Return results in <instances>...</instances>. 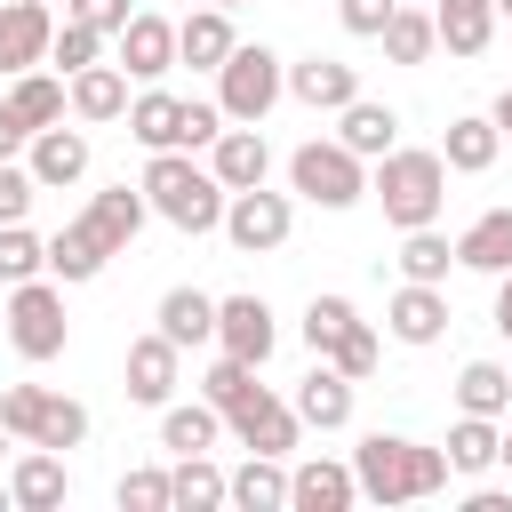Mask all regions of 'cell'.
<instances>
[{"label": "cell", "instance_id": "ffe728a7", "mask_svg": "<svg viewBox=\"0 0 512 512\" xmlns=\"http://www.w3.org/2000/svg\"><path fill=\"white\" fill-rule=\"evenodd\" d=\"M224 440V408L216 400H168L160 408V448L168 456H208Z\"/></svg>", "mask_w": 512, "mask_h": 512}, {"label": "cell", "instance_id": "484cf974", "mask_svg": "<svg viewBox=\"0 0 512 512\" xmlns=\"http://www.w3.org/2000/svg\"><path fill=\"white\" fill-rule=\"evenodd\" d=\"M456 264L464 272H512V208H488L456 232Z\"/></svg>", "mask_w": 512, "mask_h": 512}, {"label": "cell", "instance_id": "8992f818", "mask_svg": "<svg viewBox=\"0 0 512 512\" xmlns=\"http://www.w3.org/2000/svg\"><path fill=\"white\" fill-rule=\"evenodd\" d=\"M64 336H72V320H64V280H56V272H48V280H16V288H8V344H16L24 360H56Z\"/></svg>", "mask_w": 512, "mask_h": 512}, {"label": "cell", "instance_id": "7a4b0ae2", "mask_svg": "<svg viewBox=\"0 0 512 512\" xmlns=\"http://www.w3.org/2000/svg\"><path fill=\"white\" fill-rule=\"evenodd\" d=\"M144 200H152V216H168L176 232H216L232 192H224L216 168H200L192 152H152V160H144Z\"/></svg>", "mask_w": 512, "mask_h": 512}, {"label": "cell", "instance_id": "cb8c5ba5", "mask_svg": "<svg viewBox=\"0 0 512 512\" xmlns=\"http://www.w3.org/2000/svg\"><path fill=\"white\" fill-rule=\"evenodd\" d=\"M496 152H504V128H496L488 112H464V120H448V136H440V160H448L456 176L496 168Z\"/></svg>", "mask_w": 512, "mask_h": 512}, {"label": "cell", "instance_id": "44dd1931", "mask_svg": "<svg viewBox=\"0 0 512 512\" xmlns=\"http://www.w3.org/2000/svg\"><path fill=\"white\" fill-rule=\"evenodd\" d=\"M352 496H360V480H352V464H336V456H312V464L288 472V504H296V512H344Z\"/></svg>", "mask_w": 512, "mask_h": 512}, {"label": "cell", "instance_id": "b9f144b4", "mask_svg": "<svg viewBox=\"0 0 512 512\" xmlns=\"http://www.w3.org/2000/svg\"><path fill=\"white\" fill-rule=\"evenodd\" d=\"M352 320H360L352 296H312V304H304V344H312V352H336Z\"/></svg>", "mask_w": 512, "mask_h": 512}, {"label": "cell", "instance_id": "d6a6232c", "mask_svg": "<svg viewBox=\"0 0 512 512\" xmlns=\"http://www.w3.org/2000/svg\"><path fill=\"white\" fill-rule=\"evenodd\" d=\"M232 504H240V512H280V504H288V464L248 448V464L232 472Z\"/></svg>", "mask_w": 512, "mask_h": 512}, {"label": "cell", "instance_id": "5bb4252c", "mask_svg": "<svg viewBox=\"0 0 512 512\" xmlns=\"http://www.w3.org/2000/svg\"><path fill=\"white\" fill-rule=\"evenodd\" d=\"M384 328H392L400 344H440V336H448V296H440L432 280H400L392 304H384Z\"/></svg>", "mask_w": 512, "mask_h": 512}, {"label": "cell", "instance_id": "60d3db41", "mask_svg": "<svg viewBox=\"0 0 512 512\" xmlns=\"http://www.w3.org/2000/svg\"><path fill=\"white\" fill-rule=\"evenodd\" d=\"M40 272H48V240L32 224H0V280L16 288V280H40Z\"/></svg>", "mask_w": 512, "mask_h": 512}, {"label": "cell", "instance_id": "5b68a950", "mask_svg": "<svg viewBox=\"0 0 512 512\" xmlns=\"http://www.w3.org/2000/svg\"><path fill=\"white\" fill-rule=\"evenodd\" d=\"M288 192H304L312 208H352V200H368V160L336 136V144H296L288 152Z\"/></svg>", "mask_w": 512, "mask_h": 512}, {"label": "cell", "instance_id": "f546056e", "mask_svg": "<svg viewBox=\"0 0 512 512\" xmlns=\"http://www.w3.org/2000/svg\"><path fill=\"white\" fill-rule=\"evenodd\" d=\"M160 336L184 344V352L208 344V336H216V296H200V288H168V296H160Z\"/></svg>", "mask_w": 512, "mask_h": 512}, {"label": "cell", "instance_id": "9a60e30c", "mask_svg": "<svg viewBox=\"0 0 512 512\" xmlns=\"http://www.w3.org/2000/svg\"><path fill=\"white\" fill-rule=\"evenodd\" d=\"M216 344L264 368V360H272V344H280V328H272V304H264V296H224V304H216Z\"/></svg>", "mask_w": 512, "mask_h": 512}, {"label": "cell", "instance_id": "d6986e66", "mask_svg": "<svg viewBox=\"0 0 512 512\" xmlns=\"http://www.w3.org/2000/svg\"><path fill=\"white\" fill-rule=\"evenodd\" d=\"M296 416H304L312 432H344V424H352V376H344L336 360H320V368L296 384Z\"/></svg>", "mask_w": 512, "mask_h": 512}, {"label": "cell", "instance_id": "bcb514c9", "mask_svg": "<svg viewBox=\"0 0 512 512\" xmlns=\"http://www.w3.org/2000/svg\"><path fill=\"white\" fill-rule=\"evenodd\" d=\"M40 392H48V384H8V392H0V424H8L16 440H32V424H40Z\"/></svg>", "mask_w": 512, "mask_h": 512}, {"label": "cell", "instance_id": "7c38bea8", "mask_svg": "<svg viewBox=\"0 0 512 512\" xmlns=\"http://www.w3.org/2000/svg\"><path fill=\"white\" fill-rule=\"evenodd\" d=\"M208 168H216V184H224V192H256V184L272 176V144H264V128L232 120V128L208 144Z\"/></svg>", "mask_w": 512, "mask_h": 512}, {"label": "cell", "instance_id": "603a6c76", "mask_svg": "<svg viewBox=\"0 0 512 512\" xmlns=\"http://www.w3.org/2000/svg\"><path fill=\"white\" fill-rule=\"evenodd\" d=\"M128 136L144 152H184V96H168V88L128 96Z\"/></svg>", "mask_w": 512, "mask_h": 512}, {"label": "cell", "instance_id": "9f6ffc18", "mask_svg": "<svg viewBox=\"0 0 512 512\" xmlns=\"http://www.w3.org/2000/svg\"><path fill=\"white\" fill-rule=\"evenodd\" d=\"M192 8H240V0H192Z\"/></svg>", "mask_w": 512, "mask_h": 512}, {"label": "cell", "instance_id": "7402d4cb", "mask_svg": "<svg viewBox=\"0 0 512 512\" xmlns=\"http://www.w3.org/2000/svg\"><path fill=\"white\" fill-rule=\"evenodd\" d=\"M64 104H72V80H64V72H40V64H32V72H16V80H8V112H16L32 136H40V128H56V120H64Z\"/></svg>", "mask_w": 512, "mask_h": 512}, {"label": "cell", "instance_id": "d590c367", "mask_svg": "<svg viewBox=\"0 0 512 512\" xmlns=\"http://www.w3.org/2000/svg\"><path fill=\"white\" fill-rule=\"evenodd\" d=\"M496 456H504L496 416H456V424H448V464H456V472H488Z\"/></svg>", "mask_w": 512, "mask_h": 512}, {"label": "cell", "instance_id": "11a10c76", "mask_svg": "<svg viewBox=\"0 0 512 512\" xmlns=\"http://www.w3.org/2000/svg\"><path fill=\"white\" fill-rule=\"evenodd\" d=\"M496 464H504V472H512V432H504V456H496Z\"/></svg>", "mask_w": 512, "mask_h": 512}, {"label": "cell", "instance_id": "ba28073f", "mask_svg": "<svg viewBox=\"0 0 512 512\" xmlns=\"http://www.w3.org/2000/svg\"><path fill=\"white\" fill-rule=\"evenodd\" d=\"M48 40H56L48 0H0V72L8 80L32 72V64H48Z\"/></svg>", "mask_w": 512, "mask_h": 512}, {"label": "cell", "instance_id": "91938a15", "mask_svg": "<svg viewBox=\"0 0 512 512\" xmlns=\"http://www.w3.org/2000/svg\"><path fill=\"white\" fill-rule=\"evenodd\" d=\"M496 16H512V0H496Z\"/></svg>", "mask_w": 512, "mask_h": 512}, {"label": "cell", "instance_id": "8d00e7d4", "mask_svg": "<svg viewBox=\"0 0 512 512\" xmlns=\"http://www.w3.org/2000/svg\"><path fill=\"white\" fill-rule=\"evenodd\" d=\"M104 40L112 32H96V24H80V16H64L56 24V40H48V64L72 80V72H88V64H104Z\"/></svg>", "mask_w": 512, "mask_h": 512}, {"label": "cell", "instance_id": "52a82bcc", "mask_svg": "<svg viewBox=\"0 0 512 512\" xmlns=\"http://www.w3.org/2000/svg\"><path fill=\"white\" fill-rule=\"evenodd\" d=\"M288 224H296V208H288V192H232L224 200V240L240 248V256H272L280 240H288Z\"/></svg>", "mask_w": 512, "mask_h": 512}, {"label": "cell", "instance_id": "74e56055", "mask_svg": "<svg viewBox=\"0 0 512 512\" xmlns=\"http://www.w3.org/2000/svg\"><path fill=\"white\" fill-rule=\"evenodd\" d=\"M264 384H256V360H240V352H216V368L200 376V400H216L224 416L240 408V400H256Z\"/></svg>", "mask_w": 512, "mask_h": 512}, {"label": "cell", "instance_id": "1f68e13d", "mask_svg": "<svg viewBox=\"0 0 512 512\" xmlns=\"http://www.w3.org/2000/svg\"><path fill=\"white\" fill-rule=\"evenodd\" d=\"M168 488H176V512H216V504H232V472H216L208 456H176Z\"/></svg>", "mask_w": 512, "mask_h": 512}, {"label": "cell", "instance_id": "681fc988", "mask_svg": "<svg viewBox=\"0 0 512 512\" xmlns=\"http://www.w3.org/2000/svg\"><path fill=\"white\" fill-rule=\"evenodd\" d=\"M64 16H80V24H96V32H120L136 8H128V0H64Z\"/></svg>", "mask_w": 512, "mask_h": 512}, {"label": "cell", "instance_id": "e0dca14e", "mask_svg": "<svg viewBox=\"0 0 512 512\" xmlns=\"http://www.w3.org/2000/svg\"><path fill=\"white\" fill-rule=\"evenodd\" d=\"M288 96L312 104V112H344L360 96V72L336 64V56H304V64H288Z\"/></svg>", "mask_w": 512, "mask_h": 512}, {"label": "cell", "instance_id": "277c9868", "mask_svg": "<svg viewBox=\"0 0 512 512\" xmlns=\"http://www.w3.org/2000/svg\"><path fill=\"white\" fill-rule=\"evenodd\" d=\"M288 96V64L264 48V40H240L224 64H216V104H224V120H248V128H264V112Z\"/></svg>", "mask_w": 512, "mask_h": 512}, {"label": "cell", "instance_id": "83f0119b", "mask_svg": "<svg viewBox=\"0 0 512 512\" xmlns=\"http://www.w3.org/2000/svg\"><path fill=\"white\" fill-rule=\"evenodd\" d=\"M72 120H128V72L120 64L72 72Z\"/></svg>", "mask_w": 512, "mask_h": 512}, {"label": "cell", "instance_id": "836d02e7", "mask_svg": "<svg viewBox=\"0 0 512 512\" xmlns=\"http://www.w3.org/2000/svg\"><path fill=\"white\" fill-rule=\"evenodd\" d=\"M456 408H464V416H504V408H512V368H496V360H464V376H456Z\"/></svg>", "mask_w": 512, "mask_h": 512}, {"label": "cell", "instance_id": "30bf717a", "mask_svg": "<svg viewBox=\"0 0 512 512\" xmlns=\"http://www.w3.org/2000/svg\"><path fill=\"white\" fill-rule=\"evenodd\" d=\"M224 424H232V432H240V448H256V456H288V448L304 440V416H296V400H272V392L240 400Z\"/></svg>", "mask_w": 512, "mask_h": 512}, {"label": "cell", "instance_id": "2e32d148", "mask_svg": "<svg viewBox=\"0 0 512 512\" xmlns=\"http://www.w3.org/2000/svg\"><path fill=\"white\" fill-rule=\"evenodd\" d=\"M232 48H240V32H232V8H192V16L176 24V64H192V72H216Z\"/></svg>", "mask_w": 512, "mask_h": 512}, {"label": "cell", "instance_id": "7dc6e473", "mask_svg": "<svg viewBox=\"0 0 512 512\" xmlns=\"http://www.w3.org/2000/svg\"><path fill=\"white\" fill-rule=\"evenodd\" d=\"M32 192H40V176H32V168H16V160H0V224H24Z\"/></svg>", "mask_w": 512, "mask_h": 512}, {"label": "cell", "instance_id": "f5cc1de1", "mask_svg": "<svg viewBox=\"0 0 512 512\" xmlns=\"http://www.w3.org/2000/svg\"><path fill=\"white\" fill-rule=\"evenodd\" d=\"M496 336L512 344V272H496Z\"/></svg>", "mask_w": 512, "mask_h": 512}, {"label": "cell", "instance_id": "9c48e42d", "mask_svg": "<svg viewBox=\"0 0 512 512\" xmlns=\"http://www.w3.org/2000/svg\"><path fill=\"white\" fill-rule=\"evenodd\" d=\"M112 56H120V72H128V80H160V72L176 64V24H168V16H152V8H136V16L112 32Z\"/></svg>", "mask_w": 512, "mask_h": 512}, {"label": "cell", "instance_id": "e575fe53", "mask_svg": "<svg viewBox=\"0 0 512 512\" xmlns=\"http://www.w3.org/2000/svg\"><path fill=\"white\" fill-rule=\"evenodd\" d=\"M432 48H440V16H432V8H408V0H400V16L384 24V56H392V64H424Z\"/></svg>", "mask_w": 512, "mask_h": 512}, {"label": "cell", "instance_id": "3957f363", "mask_svg": "<svg viewBox=\"0 0 512 512\" xmlns=\"http://www.w3.org/2000/svg\"><path fill=\"white\" fill-rule=\"evenodd\" d=\"M368 192L384 200V224H400V232L440 224V208H448V160H440V152H408V144H392V152L376 160Z\"/></svg>", "mask_w": 512, "mask_h": 512}, {"label": "cell", "instance_id": "f35d334b", "mask_svg": "<svg viewBox=\"0 0 512 512\" xmlns=\"http://www.w3.org/2000/svg\"><path fill=\"white\" fill-rule=\"evenodd\" d=\"M448 264H456V248H448L432 224H416V232L400 240V280H432V288H440V280H448Z\"/></svg>", "mask_w": 512, "mask_h": 512}, {"label": "cell", "instance_id": "d4e9b609", "mask_svg": "<svg viewBox=\"0 0 512 512\" xmlns=\"http://www.w3.org/2000/svg\"><path fill=\"white\" fill-rule=\"evenodd\" d=\"M32 176H40V192H56V184H80L88 176V136L80 128H40L32 136Z\"/></svg>", "mask_w": 512, "mask_h": 512}, {"label": "cell", "instance_id": "8fae6325", "mask_svg": "<svg viewBox=\"0 0 512 512\" xmlns=\"http://www.w3.org/2000/svg\"><path fill=\"white\" fill-rule=\"evenodd\" d=\"M8 496H16V512H56V504L72 496L64 448H40V440H24V456L8 464Z\"/></svg>", "mask_w": 512, "mask_h": 512}, {"label": "cell", "instance_id": "6da1fadb", "mask_svg": "<svg viewBox=\"0 0 512 512\" xmlns=\"http://www.w3.org/2000/svg\"><path fill=\"white\" fill-rule=\"evenodd\" d=\"M448 472H456L448 448H416V440H400V432H368V440L352 448V480H360L368 504H416V496H440Z\"/></svg>", "mask_w": 512, "mask_h": 512}, {"label": "cell", "instance_id": "4dcf8cb0", "mask_svg": "<svg viewBox=\"0 0 512 512\" xmlns=\"http://www.w3.org/2000/svg\"><path fill=\"white\" fill-rule=\"evenodd\" d=\"M432 16H440V48L448 56H480L488 32H496V0H440Z\"/></svg>", "mask_w": 512, "mask_h": 512}, {"label": "cell", "instance_id": "ee69618b", "mask_svg": "<svg viewBox=\"0 0 512 512\" xmlns=\"http://www.w3.org/2000/svg\"><path fill=\"white\" fill-rule=\"evenodd\" d=\"M320 360H336L352 384H360V376H376V328H368V320H352V328H344V344H336V352H320Z\"/></svg>", "mask_w": 512, "mask_h": 512}, {"label": "cell", "instance_id": "c3c4849f", "mask_svg": "<svg viewBox=\"0 0 512 512\" xmlns=\"http://www.w3.org/2000/svg\"><path fill=\"white\" fill-rule=\"evenodd\" d=\"M224 136V104H192L184 96V152H208Z\"/></svg>", "mask_w": 512, "mask_h": 512}, {"label": "cell", "instance_id": "816d5d0a", "mask_svg": "<svg viewBox=\"0 0 512 512\" xmlns=\"http://www.w3.org/2000/svg\"><path fill=\"white\" fill-rule=\"evenodd\" d=\"M464 512H512V488H472Z\"/></svg>", "mask_w": 512, "mask_h": 512}, {"label": "cell", "instance_id": "ac0fdd59", "mask_svg": "<svg viewBox=\"0 0 512 512\" xmlns=\"http://www.w3.org/2000/svg\"><path fill=\"white\" fill-rule=\"evenodd\" d=\"M104 264H112V240H104V232H96L88 216H72V224H64V232L48 240V272H56L64 288H80V280H96Z\"/></svg>", "mask_w": 512, "mask_h": 512}, {"label": "cell", "instance_id": "f907efd6", "mask_svg": "<svg viewBox=\"0 0 512 512\" xmlns=\"http://www.w3.org/2000/svg\"><path fill=\"white\" fill-rule=\"evenodd\" d=\"M24 144H32V128H24V120L8 112V96H0V160H16Z\"/></svg>", "mask_w": 512, "mask_h": 512}, {"label": "cell", "instance_id": "f6af8a7d", "mask_svg": "<svg viewBox=\"0 0 512 512\" xmlns=\"http://www.w3.org/2000/svg\"><path fill=\"white\" fill-rule=\"evenodd\" d=\"M336 16H344L352 40H384V24L400 16V0H336Z\"/></svg>", "mask_w": 512, "mask_h": 512}, {"label": "cell", "instance_id": "f1b7e54d", "mask_svg": "<svg viewBox=\"0 0 512 512\" xmlns=\"http://www.w3.org/2000/svg\"><path fill=\"white\" fill-rule=\"evenodd\" d=\"M144 216H152L144 184H112V192H96V200H88V224H96V232L112 240V256H120V248H128V240L144 232Z\"/></svg>", "mask_w": 512, "mask_h": 512}, {"label": "cell", "instance_id": "db71d44e", "mask_svg": "<svg viewBox=\"0 0 512 512\" xmlns=\"http://www.w3.org/2000/svg\"><path fill=\"white\" fill-rule=\"evenodd\" d=\"M488 120H496V128H504V136H512V88H504V96H496V112H488Z\"/></svg>", "mask_w": 512, "mask_h": 512}, {"label": "cell", "instance_id": "4316f807", "mask_svg": "<svg viewBox=\"0 0 512 512\" xmlns=\"http://www.w3.org/2000/svg\"><path fill=\"white\" fill-rule=\"evenodd\" d=\"M336 136H344L360 160H384V152L400 144V112H392V104H368V96H352V104L336 112Z\"/></svg>", "mask_w": 512, "mask_h": 512}, {"label": "cell", "instance_id": "680465c9", "mask_svg": "<svg viewBox=\"0 0 512 512\" xmlns=\"http://www.w3.org/2000/svg\"><path fill=\"white\" fill-rule=\"evenodd\" d=\"M8 440H16V432H8V424H0V448H8Z\"/></svg>", "mask_w": 512, "mask_h": 512}, {"label": "cell", "instance_id": "6f0895ef", "mask_svg": "<svg viewBox=\"0 0 512 512\" xmlns=\"http://www.w3.org/2000/svg\"><path fill=\"white\" fill-rule=\"evenodd\" d=\"M0 504H16V496H8V480H0Z\"/></svg>", "mask_w": 512, "mask_h": 512}, {"label": "cell", "instance_id": "7bdbcfd3", "mask_svg": "<svg viewBox=\"0 0 512 512\" xmlns=\"http://www.w3.org/2000/svg\"><path fill=\"white\" fill-rule=\"evenodd\" d=\"M112 496H120V512H168V504H176V488H168V472H160V464L120 472V488H112Z\"/></svg>", "mask_w": 512, "mask_h": 512}, {"label": "cell", "instance_id": "4fadbf2b", "mask_svg": "<svg viewBox=\"0 0 512 512\" xmlns=\"http://www.w3.org/2000/svg\"><path fill=\"white\" fill-rule=\"evenodd\" d=\"M176 368H184V344H168L160 328L128 344V400L136 408H168L176 400Z\"/></svg>", "mask_w": 512, "mask_h": 512}, {"label": "cell", "instance_id": "ab89813d", "mask_svg": "<svg viewBox=\"0 0 512 512\" xmlns=\"http://www.w3.org/2000/svg\"><path fill=\"white\" fill-rule=\"evenodd\" d=\"M32 440H40V448H80V440H88V408L64 400V392H40V424H32Z\"/></svg>", "mask_w": 512, "mask_h": 512}]
</instances>
